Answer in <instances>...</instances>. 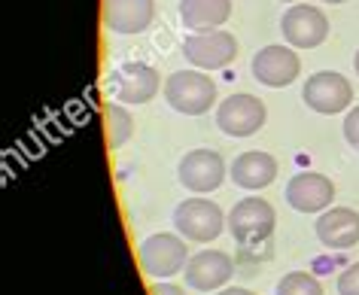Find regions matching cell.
<instances>
[{
  "instance_id": "cell-19",
  "label": "cell",
  "mask_w": 359,
  "mask_h": 295,
  "mask_svg": "<svg viewBox=\"0 0 359 295\" xmlns=\"http://www.w3.org/2000/svg\"><path fill=\"white\" fill-rule=\"evenodd\" d=\"M277 295H323V286L308 271H290L277 283Z\"/></svg>"
},
{
  "instance_id": "cell-4",
  "label": "cell",
  "mask_w": 359,
  "mask_h": 295,
  "mask_svg": "<svg viewBox=\"0 0 359 295\" xmlns=\"http://www.w3.org/2000/svg\"><path fill=\"white\" fill-rule=\"evenodd\" d=\"M277 213L265 198H244L229 213V231L238 244H262L274 235Z\"/></svg>"
},
{
  "instance_id": "cell-7",
  "label": "cell",
  "mask_w": 359,
  "mask_h": 295,
  "mask_svg": "<svg viewBox=\"0 0 359 295\" xmlns=\"http://www.w3.org/2000/svg\"><path fill=\"white\" fill-rule=\"evenodd\" d=\"M265 104L256 95H229L217 110V125L229 137H250L265 125Z\"/></svg>"
},
{
  "instance_id": "cell-12",
  "label": "cell",
  "mask_w": 359,
  "mask_h": 295,
  "mask_svg": "<svg viewBox=\"0 0 359 295\" xmlns=\"http://www.w3.org/2000/svg\"><path fill=\"white\" fill-rule=\"evenodd\" d=\"M183 274H186V286H192V289L217 292L231 280L235 262H231V256L222 253V249H201V253H195L189 262H186Z\"/></svg>"
},
{
  "instance_id": "cell-24",
  "label": "cell",
  "mask_w": 359,
  "mask_h": 295,
  "mask_svg": "<svg viewBox=\"0 0 359 295\" xmlns=\"http://www.w3.org/2000/svg\"><path fill=\"white\" fill-rule=\"evenodd\" d=\"M353 67H356V76H359V49H356V55H353Z\"/></svg>"
},
{
  "instance_id": "cell-5",
  "label": "cell",
  "mask_w": 359,
  "mask_h": 295,
  "mask_svg": "<svg viewBox=\"0 0 359 295\" xmlns=\"http://www.w3.org/2000/svg\"><path fill=\"white\" fill-rule=\"evenodd\" d=\"M183 55L198 70H222L238 58V40L229 31L189 34L183 40Z\"/></svg>"
},
{
  "instance_id": "cell-11",
  "label": "cell",
  "mask_w": 359,
  "mask_h": 295,
  "mask_svg": "<svg viewBox=\"0 0 359 295\" xmlns=\"http://www.w3.org/2000/svg\"><path fill=\"white\" fill-rule=\"evenodd\" d=\"M250 70H253V76L262 85L283 88V85H292L295 76L302 74V61L292 52V46H277L274 43V46H265V49L256 52Z\"/></svg>"
},
{
  "instance_id": "cell-21",
  "label": "cell",
  "mask_w": 359,
  "mask_h": 295,
  "mask_svg": "<svg viewBox=\"0 0 359 295\" xmlns=\"http://www.w3.org/2000/svg\"><path fill=\"white\" fill-rule=\"evenodd\" d=\"M344 137H347L350 146L359 149V107H353V110L347 113V119H344Z\"/></svg>"
},
{
  "instance_id": "cell-1",
  "label": "cell",
  "mask_w": 359,
  "mask_h": 295,
  "mask_svg": "<svg viewBox=\"0 0 359 295\" xmlns=\"http://www.w3.org/2000/svg\"><path fill=\"white\" fill-rule=\"evenodd\" d=\"M165 101L183 116H204L217 101V83L201 70H177L165 83Z\"/></svg>"
},
{
  "instance_id": "cell-2",
  "label": "cell",
  "mask_w": 359,
  "mask_h": 295,
  "mask_svg": "<svg viewBox=\"0 0 359 295\" xmlns=\"http://www.w3.org/2000/svg\"><path fill=\"white\" fill-rule=\"evenodd\" d=\"M189 247L180 235H168V231H158V235H149L140 244V268L143 274L156 277V280H168L174 274L186 271V262H189Z\"/></svg>"
},
{
  "instance_id": "cell-26",
  "label": "cell",
  "mask_w": 359,
  "mask_h": 295,
  "mask_svg": "<svg viewBox=\"0 0 359 295\" xmlns=\"http://www.w3.org/2000/svg\"><path fill=\"white\" fill-rule=\"evenodd\" d=\"M283 4H295V0H283Z\"/></svg>"
},
{
  "instance_id": "cell-17",
  "label": "cell",
  "mask_w": 359,
  "mask_h": 295,
  "mask_svg": "<svg viewBox=\"0 0 359 295\" xmlns=\"http://www.w3.org/2000/svg\"><path fill=\"white\" fill-rule=\"evenodd\" d=\"M180 19L192 34L219 31L231 19V0H180Z\"/></svg>"
},
{
  "instance_id": "cell-10",
  "label": "cell",
  "mask_w": 359,
  "mask_h": 295,
  "mask_svg": "<svg viewBox=\"0 0 359 295\" xmlns=\"http://www.w3.org/2000/svg\"><path fill=\"white\" fill-rule=\"evenodd\" d=\"M158 70L143 61H125L113 70V95L122 104H147L158 95Z\"/></svg>"
},
{
  "instance_id": "cell-23",
  "label": "cell",
  "mask_w": 359,
  "mask_h": 295,
  "mask_svg": "<svg viewBox=\"0 0 359 295\" xmlns=\"http://www.w3.org/2000/svg\"><path fill=\"white\" fill-rule=\"evenodd\" d=\"M217 295H256V292H250V289H241V286H229V289H219Z\"/></svg>"
},
{
  "instance_id": "cell-3",
  "label": "cell",
  "mask_w": 359,
  "mask_h": 295,
  "mask_svg": "<svg viewBox=\"0 0 359 295\" xmlns=\"http://www.w3.org/2000/svg\"><path fill=\"white\" fill-rule=\"evenodd\" d=\"M226 213L219 210V204H213L208 198H186L177 204L174 210V226L186 240L195 244H210L222 235L226 228Z\"/></svg>"
},
{
  "instance_id": "cell-8",
  "label": "cell",
  "mask_w": 359,
  "mask_h": 295,
  "mask_svg": "<svg viewBox=\"0 0 359 295\" xmlns=\"http://www.w3.org/2000/svg\"><path fill=\"white\" fill-rule=\"evenodd\" d=\"M302 97L313 113L332 116V113H341L350 107V101H353V85L347 83V76L335 74V70H320V74L308 76V83L302 88Z\"/></svg>"
},
{
  "instance_id": "cell-16",
  "label": "cell",
  "mask_w": 359,
  "mask_h": 295,
  "mask_svg": "<svg viewBox=\"0 0 359 295\" xmlns=\"http://www.w3.org/2000/svg\"><path fill=\"white\" fill-rule=\"evenodd\" d=\"M229 177L241 189L259 192L277 180V158L268 153H259V149H250V153H241L235 162H231Z\"/></svg>"
},
{
  "instance_id": "cell-25",
  "label": "cell",
  "mask_w": 359,
  "mask_h": 295,
  "mask_svg": "<svg viewBox=\"0 0 359 295\" xmlns=\"http://www.w3.org/2000/svg\"><path fill=\"white\" fill-rule=\"evenodd\" d=\"M323 4H347V0H323Z\"/></svg>"
},
{
  "instance_id": "cell-22",
  "label": "cell",
  "mask_w": 359,
  "mask_h": 295,
  "mask_svg": "<svg viewBox=\"0 0 359 295\" xmlns=\"http://www.w3.org/2000/svg\"><path fill=\"white\" fill-rule=\"evenodd\" d=\"M149 295H186V289L177 283H156L149 286Z\"/></svg>"
},
{
  "instance_id": "cell-13",
  "label": "cell",
  "mask_w": 359,
  "mask_h": 295,
  "mask_svg": "<svg viewBox=\"0 0 359 295\" xmlns=\"http://www.w3.org/2000/svg\"><path fill=\"white\" fill-rule=\"evenodd\" d=\"M335 198V183L326 174L302 171L286 183V204L299 213H323Z\"/></svg>"
},
{
  "instance_id": "cell-6",
  "label": "cell",
  "mask_w": 359,
  "mask_h": 295,
  "mask_svg": "<svg viewBox=\"0 0 359 295\" xmlns=\"http://www.w3.org/2000/svg\"><path fill=\"white\" fill-rule=\"evenodd\" d=\"M280 31L292 49H317L329 37V19L317 6L292 4L280 19Z\"/></svg>"
},
{
  "instance_id": "cell-9",
  "label": "cell",
  "mask_w": 359,
  "mask_h": 295,
  "mask_svg": "<svg viewBox=\"0 0 359 295\" xmlns=\"http://www.w3.org/2000/svg\"><path fill=\"white\" fill-rule=\"evenodd\" d=\"M177 177L189 192H213L226 180V162L217 149H192L180 158Z\"/></svg>"
},
{
  "instance_id": "cell-20",
  "label": "cell",
  "mask_w": 359,
  "mask_h": 295,
  "mask_svg": "<svg viewBox=\"0 0 359 295\" xmlns=\"http://www.w3.org/2000/svg\"><path fill=\"white\" fill-rule=\"evenodd\" d=\"M338 295H359V262L347 265L338 277Z\"/></svg>"
},
{
  "instance_id": "cell-18",
  "label": "cell",
  "mask_w": 359,
  "mask_h": 295,
  "mask_svg": "<svg viewBox=\"0 0 359 295\" xmlns=\"http://www.w3.org/2000/svg\"><path fill=\"white\" fill-rule=\"evenodd\" d=\"M131 131H134V119H131V113L125 110V107H107V140L113 143V146H122L125 140L131 137Z\"/></svg>"
},
{
  "instance_id": "cell-15",
  "label": "cell",
  "mask_w": 359,
  "mask_h": 295,
  "mask_svg": "<svg viewBox=\"0 0 359 295\" xmlns=\"http://www.w3.org/2000/svg\"><path fill=\"white\" fill-rule=\"evenodd\" d=\"M317 238L329 249H350L359 244V213L350 207L323 210L317 219Z\"/></svg>"
},
{
  "instance_id": "cell-14",
  "label": "cell",
  "mask_w": 359,
  "mask_h": 295,
  "mask_svg": "<svg viewBox=\"0 0 359 295\" xmlns=\"http://www.w3.org/2000/svg\"><path fill=\"white\" fill-rule=\"evenodd\" d=\"M156 19L152 0H104V25L113 34H140Z\"/></svg>"
}]
</instances>
